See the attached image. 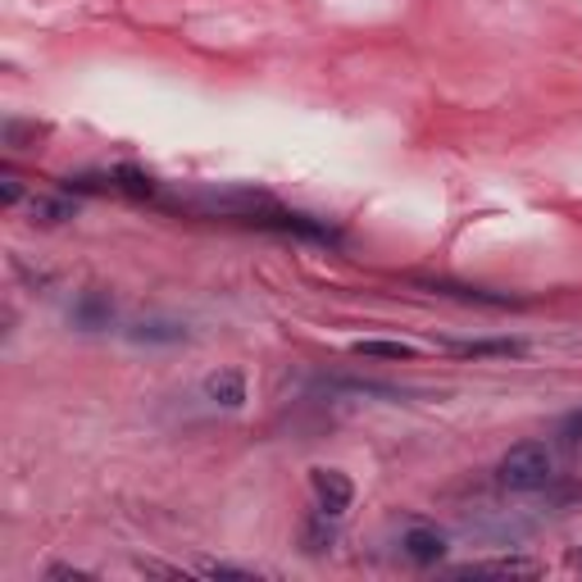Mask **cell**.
<instances>
[{"label":"cell","instance_id":"6da1fadb","mask_svg":"<svg viewBox=\"0 0 582 582\" xmlns=\"http://www.w3.org/2000/svg\"><path fill=\"white\" fill-rule=\"evenodd\" d=\"M496 478L510 491H537L550 478V451L542 441H519V447H510L501 455V464H496Z\"/></svg>","mask_w":582,"mask_h":582},{"label":"cell","instance_id":"4fadbf2b","mask_svg":"<svg viewBox=\"0 0 582 582\" xmlns=\"http://www.w3.org/2000/svg\"><path fill=\"white\" fill-rule=\"evenodd\" d=\"M569 441H582V409L578 414H569V419H565V428H560Z\"/></svg>","mask_w":582,"mask_h":582},{"label":"cell","instance_id":"2e32d148","mask_svg":"<svg viewBox=\"0 0 582 582\" xmlns=\"http://www.w3.org/2000/svg\"><path fill=\"white\" fill-rule=\"evenodd\" d=\"M573 565H578V569H582V550H578V556H573Z\"/></svg>","mask_w":582,"mask_h":582},{"label":"cell","instance_id":"9a60e30c","mask_svg":"<svg viewBox=\"0 0 582 582\" xmlns=\"http://www.w3.org/2000/svg\"><path fill=\"white\" fill-rule=\"evenodd\" d=\"M205 573H210V578H251L246 569H228V565H210Z\"/></svg>","mask_w":582,"mask_h":582},{"label":"cell","instance_id":"7c38bea8","mask_svg":"<svg viewBox=\"0 0 582 582\" xmlns=\"http://www.w3.org/2000/svg\"><path fill=\"white\" fill-rule=\"evenodd\" d=\"M115 187L128 191V197H155V182L136 169H115Z\"/></svg>","mask_w":582,"mask_h":582},{"label":"cell","instance_id":"30bf717a","mask_svg":"<svg viewBox=\"0 0 582 582\" xmlns=\"http://www.w3.org/2000/svg\"><path fill=\"white\" fill-rule=\"evenodd\" d=\"M424 287H432V292H441V296H460V300H483V305H510L506 296H491V292H483V287H455V283H424Z\"/></svg>","mask_w":582,"mask_h":582},{"label":"cell","instance_id":"277c9868","mask_svg":"<svg viewBox=\"0 0 582 582\" xmlns=\"http://www.w3.org/2000/svg\"><path fill=\"white\" fill-rule=\"evenodd\" d=\"M205 396H210L214 405H224V409H237V405L246 401V378H241L237 369L210 373V382H205Z\"/></svg>","mask_w":582,"mask_h":582},{"label":"cell","instance_id":"8fae6325","mask_svg":"<svg viewBox=\"0 0 582 582\" xmlns=\"http://www.w3.org/2000/svg\"><path fill=\"white\" fill-rule=\"evenodd\" d=\"M460 573H496V578H514V573H537V565L528 560H491V565H468Z\"/></svg>","mask_w":582,"mask_h":582},{"label":"cell","instance_id":"ba28073f","mask_svg":"<svg viewBox=\"0 0 582 582\" xmlns=\"http://www.w3.org/2000/svg\"><path fill=\"white\" fill-rule=\"evenodd\" d=\"M355 355H365V359H414V346L369 337V342H355Z\"/></svg>","mask_w":582,"mask_h":582},{"label":"cell","instance_id":"8992f818","mask_svg":"<svg viewBox=\"0 0 582 582\" xmlns=\"http://www.w3.org/2000/svg\"><path fill=\"white\" fill-rule=\"evenodd\" d=\"M128 337L132 342H164V346H174V342L187 337V328L174 323V319H142V323H132Z\"/></svg>","mask_w":582,"mask_h":582},{"label":"cell","instance_id":"5b68a950","mask_svg":"<svg viewBox=\"0 0 582 582\" xmlns=\"http://www.w3.org/2000/svg\"><path fill=\"white\" fill-rule=\"evenodd\" d=\"M441 550H447V542H441V533H432V528H409V533H405V556H409V560L437 565Z\"/></svg>","mask_w":582,"mask_h":582},{"label":"cell","instance_id":"7a4b0ae2","mask_svg":"<svg viewBox=\"0 0 582 582\" xmlns=\"http://www.w3.org/2000/svg\"><path fill=\"white\" fill-rule=\"evenodd\" d=\"M310 487H314V501H319L323 519H337V514L351 510L355 487H351L346 474H337V468H310Z\"/></svg>","mask_w":582,"mask_h":582},{"label":"cell","instance_id":"3957f363","mask_svg":"<svg viewBox=\"0 0 582 582\" xmlns=\"http://www.w3.org/2000/svg\"><path fill=\"white\" fill-rule=\"evenodd\" d=\"M109 319H115V300H109L105 292H82V300L73 305L78 328H109Z\"/></svg>","mask_w":582,"mask_h":582},{"label":"cell","instance_id":"5bb4252c","mask_svg":"<svg viewBox=\"0 0 582 582\" xmlns=\"http://www.w3.org/2000/svg\"><path fill=\"white\" fill-rule=\"evenodd\" d=\"M0 201H5V205H14V201H19V178H10V174H5V182H0Z\"/></svg>","mask_w":582,"mask_h":582},{"label":"cell","instance_id":"52a82bcc","mask_svg":"<svg viewBox=\"0 0 582 582\" xmlns=\"http://www.w3.org/2000/svg\"><path fill=\"white\" fill-rule=\"evenodd\" d=\"M64 218H73V201H64V197H37L33 201V224L55 228V224H64Z\"/></svg>","mask_w":582,"mask_h":582},{"label":"cell","instance_id":"9c48e42d","mask_svg":"<svg viewBox=\"0 0 582 582\" xmlns=\"http://www.w3.org/2000/svg\"><path fill=\"white\" fill-rule=\"evenodd\" d=\"M455 355H523V342L496 337V342H455Z\"/></svg>","mask_w":582,"mask_h":582}]
</instances>
